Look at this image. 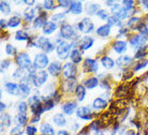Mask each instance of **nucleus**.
<instances>
[{
	"label": "nucleus",
	"instance_id": "nucleus-1",
	"mask_svg": "<svg viewBox=\"0 0 148 135\" xmlns=\"http://www.w3.org/2000/svg\"><path fill=\"white\" fill-rule=\"evenodd\" d=\"M55 51L56 55L60 60H66L67 58H70V54L72 51V44L69 41L62 40L58 36V38L55 40Z\"/></svg>",
	"mask_w": 148,
	"mask_h": 135
},
{
	"label": "nucleus",
	"instance_id": "nucleus-2",
	"mask_svg": "<svg viewBox=\"0 0 148 135\" xmlns=\"http://www.w3.org/2000/svg\"><path fill=\"white\" fill-rule=\"evenodd\" d=\"M30 46H34V47L40 48L41 51L45 53V54H49L54 51L55 49V43H53L51 39L44 37V36H39L34 40L30 41Z\"/></svg>",
	"mask_w": 148,
	"mask_h": 135
},
{
	"label": "nucleus",
	"instance_id": "nucleus-3",
	"mask_svg": "<svg viewBox=\"0 0 148 135\" xmlns=\"http://www.w3.org/2000/svg\"><path fill=\"white\" fill-rule=\"evenodd\" d=\"M27 103L29 105L30 112L34 116H41L42 114L44 113L43 110V101H42V95H30Z\"/></svg>",
	"mask_w": 148,
	"mask_h": 135
},
{
	"label": "nucleus",
	"instance_id": "nucleus-4",
	"mask_svg": "<svg viewBox=\"0 0 148 135\" xmlns=\"http://www.w3.org/2000/svg\"><path fill=\"white\" fill-rule=\"evenodd\" d=\"M58 36L62 40L70 41V42H72V41L76 40V39L79 38V34L75 30V27L73 25L69 24V23H64L62 25H60V31Z\"/></svg>",
	"mask_w": 148,
	"mask_h": 135
},
{
	"label": "nucleus",
	"instance_id": "nucleus-5",
	"mask_svg": "<svg viewBox=\"0 0 148 135\" xmlns=\"http://www.w3.org/2000/svg\"><path fill=\"white\" fill-rule=\"evenodd\" d=\"M14 61L16 63L17 68L27 70V71L31 69L32 66H34V61L31 60L29 54L26 53V51H21V53H18L17 55L15 56Z\"/></svg>",
	"mask_w": 148,
	"mask_h": 135
},
{
	"label": "nucleus",
	"instance_id": "nucleus-6",
	"mask_svg": "<svg viewBox=\"0 0 148 135\" xmlns=\"http://www.w3.org/2000/svg\"><path fill=\"white\" fill-rule=\"evenodd\" d=\"M48 76H49V74L45 70H39V71H36L34 73L31 74L30 78H31V83L34 87L40 88L47 83Z\"/></svg>",
	"mask_w": 148,
	"mask_h": 135
},
{
	"label": "nucleus",
	"instance_id": "nucleus-7",
	"mask_svg": "<svg viewBox=\"0 0 148 135\" xmlns=\"http://www.w3.org/2000/svg\"><path fill=\"white\" fill-rule=\"evenodd\" d=\"M49 64H51V62H49V57L47 56V54L41 51V53H37V54L34 55V66H34L37 71L46 69V68H48Z\"/></svg>",
	"mask_w": 148,
	"mask_h": 135
},
{
	"label": "nucleus",
	"instance_id": "nucleus-8",
	"mask_svg": "<svg viewBox=\"0 0 148 135\" xmlns=\"http://www.w3.org/2000/svg\"><path fill=\"white\" fill-rule=\"evenodd\" d=\"M95 30V24L90 17H83L77 23V31L78 33L88 36Z\"/></svg>",
	"mask_w": 148,
	"mask_h": 135
},
{
	"label": "nucleus",
	"instance_id": "nucleus-9",
	"mask_svg": "<svg viewBox=\"0 0 148 135\" xmlns=\"http://www.w3.org/2000/svg\"><path fill=\"white\" fill-rule=\"evenodd\" d=\"M77 119H81V120H85V121H89L92 120L93 118H96V114L93 113L92 108H90L89 106H79L75 113Z\"/></svg>",
	"mask_w": 148,
	"mask_h": 135
},
{
	"label": "nucleus",
	"instance_id": "nucleus-10",
	"mask_svg": "<svg viewBox=\"0 0 148 135\" xmlns=\"http://www.w3.org/2000/svg\"><path fill=\"white\" fill-rule=\"evenodd\" d=\"M147 42L148 41L140 33H134L132 36H130L129 38V44L131 45V47L136 49V51L147 46Z\"/></svg>",
	"mask_w": 148,
	"mask_h": 135
},
{
	"label": "nucleus",
	"instance_id": "nucleus-11",
	"mask_svg": "<svg viewBox=\"0 0 148 135\" xmlns=\"http://www.w3.org/2000/svg\"><path fill=\"white\" fill-rule=\"evenodd\" d=\"M77 82L76 78H72V79H63L60 84L59 91L63 95H70L72 92H75V89L77 87Z\"/></svg>",
	"mask_w": 148,
	"mask_h": 135
},
{
	"label": "nucleus",
	"instance_id": "nucleus-12",
	"mask_svg": "<svg viewBox=\"0 0 148 135\" xmlns=\"http://www.w3.org/2000/svg\"><path fill=\"white\" fill-rule=\"evenodd\" d=\"M76 74H77V68H76V66H75L74 63H72L71 61L63 63L61 76H62L64 79H72V78H75V77H76Z\"/></svg>",
	"mask_w": 148,
	"mask_h": 135
},
{
	"label": "nucleus",
	"instance_id": "nucleus-13",
	"mask_svg": "<svg viewBox=\"0 0 148 135\" xmlns=\"http://www.w3.org/2000/svg\"><path fill=\"white\" fill-rule=\"evenodd\" d=\"M83 71L84 73H97L99 71V63L98 60L93 58H86L83 62Z\"/></svg>",
	"mask_w": 148,
	"mask_h": 135
},
{
	"label": "nucleus",
	"instance_id": "nucleus-14",
	"mask_svg": "<svg viewBox=\"0 0 148 135\" xmlns=\"http://www.w3.org/2000/svg\"><path fill=\"white\" fill-rule=\"evenodd\" d=\"M116 61V66L119 69H122V71L127 70V68L133 66L134 64V57L129 55H122L115 60Z\"/></svg>",
	"mask_w": 148,
	"mask_h": 135
},
{
	"label": "nucleus",
	"instance_id": "nucleus-15",
	"mask_svg": "<svg viewBox=\"0 0 148 135\" xmlns=\"http://www.w3.org/2000/svg\"><path fill=\"white\" fill-rule=\"evenodd\" d=\"M111 48L118 55H123L128 51V42L125 40H115L112 42Z\"/></svg>",
	"mask_w": 148,
	"mask_h": 135
},
{
	"label": "nucleus",
	"instance_id": "nucleus-16",
	"mask_svg": "<svg viewBox=\"0 0 148 135\" xmlns=\"http://www.w3.org/2000/svg\"><path fill=\"white\" fill-rule=\"evenodd\" d=\"M62 64L59 60H54L47 68L48 74L53 77H59L62 74Z\"/></svg>",
	"mask_w": 148,
	"mask_h": 135
},
{
	"label": "nucleus",
	"instance_id": "nucleus-17",
	"mask_svg": "<svg viewBox=\"0 0 148 135\" xmlns=\"http://www.w3.org/2000/svg\"><path fill=\"white\" fill-rule=\"evenodd\" d=\"M77 102L74 100H69L67 102H63L61 104V110L64 115L68 116H72L74 113H76L77 110Z\"/></svg>",
	"mask_w": 148,
	"mask_h": 135
},
{
	"label": "nucleus",
	"instance_id": "nucleus-18",
	"mask_svg": "<svg viewBox=\"0 0 148 135\" xmlns=\"http://www.w3.org/2000/svg\"><path fill=\"white\" fill-rule=\"evenodd\" d=\"M48 22V15L46 11H42L41 13H39L37 16V19H34L32 23V28L34 29H40L45 26V24Z\"/></svg>",
	"mask_w": 148,
	"mask_h": 135
},
{
	"label": "nucleus",
	"instance_id": "nucleus-19",
	"mask_svg": "<svg viewBox=\"0 0 148 135\" xmlns=\"http://www.w3.org/2000/svg\"><path fill=\"white\" fill-rule=\"evenodd\" d=\"M95 44V39L90 36H84L82 38L81 41H79V44H78V49L82 51H88Z\"/></svg>",
	"mask_w": 148,
	"mask_h": 135
},
{
	"label": "nucleus",
	"instance_id": "nucleus-20",
	"mask_svg": "<svg viewBox=\"0 0 148 135\" xmlns=\"http://www.w3.org/2000/svg\"><path fill=\"white\" fill-rule=\"evenodd\" d=\"M3 87L8 95H13V97H19V84H16L14 82H5Z\"/></svg>",
	"mask_w": 148,
	"mask_h": 135
},
{
	"label": "nucleus",
	"instance_id": "nucleus-21",
	"mask_svg": "<svg viewBox=\"0 0 148 135\" xmlns=\"http://www.w3.org/2000/svg\"><path fill=\"white\" fill-rule=\"evenodd\" d=\"M108 106V100L102 98V97L96 98L92 102V108H93V110H96V112H102V110H105Z\"/></svg>",
	"mask_w": 148,
	"mask_h": 135
},
{
	"label": "nucleus",
	"instance_id": "nucleus-22",
	"mask_svg": "<svg viewBox=\"0 0 148 135\" xmlns=\"http://www.w3.org/2000/svg\"><path fill=\"white\" fill-rule=\"evenodd\" d=\"M52 121L53 123L55 124L56 127H59V128H62V127H66L68 123L67 117L64 116L63 113H56L53 115L52 117Z\"/></svg>",
	"mask_w": 148,
	"mask_h": 135
},
{
	"label": "nucleus",
	"instance_id": "nucleus-23",
	"mask_svg": "<svg viewBox=\"0 0 148 135\" xmlns=\"http://www.w3.org/2000/svg\"><path fill=\"white\" fill-rule=\"evenodd\" d=\"M84 11V5H83V2L82 1H72L69 10H68V13H70L72 15H81Z\"/></svg>",
	"mask_w": 148,
	"mask_h": 135
},
{
	"label": "nucleus",
	"instance_id": "nucleus-24",
	"mask_svg": "<svg viewBox=\"0 0 148 135\" xmlns=\"http://www.w3.org/2000/svg\"><path fill=\"white\" fill-rule=\"evenodd\" d=\"M83 85L85 86L86 89L91 90V89H95V88H97L98 86H100V79L96 76L87 77V78L83 82Z\"/></svg>",
	"mask_w": 148,
	"mask_h": 135
},
{
	"label": "nucleus",
	"instance_id": "nucleus-25",
	"mask_svg": "<svg viewBox=\"0 0 148 135\" xmlns=\"http://www.w3.org/2000/svg\"><path fill=\"white\" fill-rule=\"evenodd\" d=\"M41 134L40 135H56L57 133L55 132V129L49 122H42L40 124V129H39Z\"/></svg>",
	"mask_w": 148,
	"mask_h": 135
},
{
	"label": "nucleus",
	"instance_id": "nucleus-26",
	"mask_svg": "<svg viewBox=\"0 0 148 135\" xmlns=\"http://www.w3.org/2000/svg\"><path fill=\"white\" fill-rule=\"evenodd\" d=\"M111 31H112V27L108 24H104V25L100 26V27H98L96 29V34L98 37L100 38H108L110 34H111Z\"/></svg>",
	"mask_w": 148,
	"mask_h": 135
},
{
	"label": "nucleus",
	"instance_id": "nucleus-27",
	"mask_svg": "<svg viewBox=\"0 0 148 135\" xmlns=\"http://www.w3.org/2000/svg\"><path fill=\"white\" fill-rule=\"evenodd\" d=\"M100 61H101V66L106 70L114 69L115 66H116V61H115L112 57H110V56H108V55L102 56V58H101Z\"/></svg>",
	"mask_w": 148,
	"mask_h": 135
},
{
	"label": "nucleus",
	"instance_id": "nucleus-28",
	"mask_svg": "<svg viewBox=\"0 0 148 135\" xmlns=\"http://www.w3.org/2000/svg\"><path fill=\"white\" fill-rule=\"evenodd\" d=\"M70 60L72 63H74L75 66L76 64H79L82 61H83V53L82 51H79L78 48H74L72 49L70 54Z\"/></svg>",
	"mask_w": 148,
	"mask_h": 135
},
{
	"label": "nucleus",
	"instance_id": "nucleus-29",
	"mask_svg": "<svg viewBox=\"0 0 148 135\" xmlns=\"http://www.w3.org/2000/svg\"><path fill=\"white\" fill-rule=\"evenodd\" d=\"M130 88L131 86L127 84H120L118 87L116 88V91H115V95L117 98H123V97H127L130 92Z\"/></svg>",
	"mask_w": 148,
	"mask_h": 135
},
{
	"label": "nucleus",
	"instance_id": "nucleus-30",
	"mask_svg": "<svg viewBox=\"0 0 148 135\" xmlns=\"http://www.w3.org/2000/svg\"><path fill=\"white\" fill-rule=\"evenodd\" d=\"M24 19L27 23H34L37 19V10L36 8H27L24 11Z\"/></svg>",
	"mask_w": 148,
	"mask_h": 135
},
{
	"label": "nucleus",
	"instance_id": "nucleus-31",
	"mask_svg": "<svg viewBox=\"0 0 148 135\" xmlns=\"http://www.w3.org/2000/svg\"><path fill=\"white\" fill-rule=\"evenodd\" d=\"M57 28H58V25H57V24L53 23L52 21H48V22L45 24L44 27H43L42 32H43L44 36H51V34H53V33L57 30Z\"/></svg>",
	"mask_w": 148,
	"mask_h": 135
},
{
	"label": "nucleus",
	"instance_id": "nucleus-32",
	"mask_svg": "<svg viewBox=\"0 0 148 135\" xmlns=\"http://www.w3.org/2000/svg\"><path fill=\"white\" fill-rule=\"evenodd\" d=\"M12 125V117L10 116V114L3 113L1 115V133L3 134L4 129L10 128Z\"/></svg>",
	"mask_w": 148,
	"mask_h": 135
},
{
	"label": "nucleus",
	"instance_id": "nucleus-33",
	"mask_svg": "<svg viewBox=\"0 0 148 135\" xmlns=\"http://www.w3.org/2000/svg\"><path fill=\"white\" fill-rule=\"evenodd\" d=\"M74 93H75V97H76L78 102H83V101L85 100L86 93H87L85 86H84V85H82V84H78L77 87H76V89H75V92H74Z\"/></svg>",
	"mask_w": 148,
	"mask_h": 135
},
{
	"label": "nucleus",
	"instance_id": "nucleus-34",
	"mask_svg": "<svg viewBox=\"0 0 148 135\" xmlns=\"http://www.w3.org/2000/svg\"><path fill=\"white\" fill-rule=\"evenodd\" d=\"M14 39L18 42H25V41H32L30 34L27 32L26 30H17L15 32Z\"/></svg>",
	"mask_w": 148,
	"mask_h": 135
},
{
	"label": "nucleus",
	"instance_id": "nucleus-35",
	"mask_svg": "<svg viewBox=\"0 0 148 135\" xmlns=\"http://www.w3.org/2000/svg\"><path fill=\"white\" fill-rule=\"evenodd\" d=\"M68 12H60V13H56V14H52L51 15V21L55 24H64V19L67 17Z\"/></svg>",
	"mask_w": 148,
	"mask_h": 135
},
{
	"label": "nucleus",
	"instance_id": "nucleus-36",
	"mask_svg": "<svg viewBox=\"0 0 148 135\" xmlns=\"http://www.w3.org/2000/svg\"><path fill=\"white\" fill-rule=\"evenodd\" d=\"M27 75H29V73H28V71H27V70L17 68V69H15L14 72L12 73V78H13V79H17V80L21 82V80H22L24 77H26Z\"/></svg>",
	"mask_w": 148,
	"mask_h": 135
},
{
	"label": "nucleus",
	"instance_id": "nucleus-37",
	"mask_svg": "<svg viewBox=\"0 0 148 135\" xmlns=\"http://www.w3.org/2000/svg\"><path fill=\"white\" fill-rule=\"evenodd\" d=\"M22 25V17L19 15H13L8 21V27L10 28H17Z\"/></svg>",
	"mask_w": 148,
	"mask_h": 135
},
{
	"label": "nucleus",
	"instance_id": "nucleus-38",
	"mask_svg": "<svg viewBox=\"0 0 148 135\" xmlns=\"http://www.w3.org/2000/svg\"><path fill=\"white\" fill-rule=\"evenodd\" d=\"M29 120V118L27 115H23V114H17L16 116L14 117V122L16 125H21V127H24V125H28L27 122Z\"/></svg>",
	"mask_w": 148,
	"mask_h": 135
},
{
	"label": "nucleus",
	"instance_id": "nucleus-39",
	"mask_svg": "<svg viewBox=\"0 0 148 135\" xmlns=\"http://www.w3.org/2000/svg\"><path fill=\"white\" fill-rule=\"evenodd\" d=\"M99 10H100L99 3H89L88 2L87 5H85V12L88 15H96Z\"/></svg>",
	"mask_w": 148,
	"mask_h": 135
},
{
	"label": "nucleus",
	"instance_id": "nucleus-40",
	"mask_svg": "<svg viewBox=\"0 0 148 135\" xmlns=\"http://www.w3.org/2000/svg\"><path fill=\"white\" fill-rule=\"evenodd\" d=\"M135 12V11H134ZM134 12H131V11H128V10H126L123 7H121L120 9L118 10V12L116 13V14H113V15H116L117 17H118L120 21H125V19H127L128 17H130L131 16V13H134Z\"/></svg>",
	"mask_w": 148,
	"mask_h": 135
},
{
	"label": "nucleus",
	"instance_id": "nucleus-41",
	"mask_svg": "<svg viewBox=\"0 0 148 135\" xmlns=\"http://www.w3.org/2000/svg\"><path fill=\"white\" fill-rule=\"evenodd\" d=\"M148 66V59H142L138 60L136 63H134L132 66V71L133 72H137V71H141V70L145 69Z\"/></svg>",
	"mask_w": 148,
	"mask_h": 135
},
{
	"label": "nucleus",
	"instance_id": "nucleus-42",
	"mask_svg": "<svg viewBox=\"0 0 148 135\" xmlns=\"http://www.w3.org/2000/svg\"><path fill=\"white\" fill-rule=\"evenodd\" d=\"M28 108H29V105L28 103L25 102V101H19L16 105V110H17V114H23V115H27L28 113Z\"/></svg>",
	"mask_w": 148,
	"mask_h": 135
},
{
	"label": "nucleus",
	"instance_id": "nucleus-43",
	"mask_svg": "<svg viewBox=\"0 0 148 135\" xmlns=\"http://www.w3.org/2000/svg\"><path fill=\"white\" fill-rule=\"evenodd\" d=\"M108 22V24L110 26H116V27H119V28H122L123 27V24H122V22L120 21V19L116 16V15H113L112 14L110 17H108V19L106 21Z\"/></svg>",
	"mask_w": 148,
	"mask_h": 135
},
{
	"label": "nucleus",
	"instance_id": "nucleus-44",
	"mask_svg": "<svg viewBox=\"0 0 148 135\" xmlns=\"http://www.w3.org/2000/svg\"><path fill=\"white\" fill-rule=\"evenodd\" d=\"M0 12L4 16L11 14V5L9 4L8 1H0Z\"/></svg>",
	"mask_w": 148,
	"mask_h": 135
},
{
	"label": "nucleus",
	"instance_id": "nucleus-45",
	"mask_svg": "<svg viewBox=\"0 0 148 135\" xmlns=\"http://www.w3.org/2000/svg\"><path fill=\"white\" fill-rule=\"evenodd\" d=\"M148 55V46H145V47L138 49V51H135V55H134V59L136 60H142L144 59V57Z\"/></svg>",
	"mask_w": 148,
	"mask_h": 135
},
{
	"label": "nucleus",
	"instance_id": "nucleus-46",
	"mask_svg": "<svg viewBox=\"0 0 148 135\" xmlns=\"http://www.w3.org/2000/svg\"><path fill=\"white\" fill-rule=\"evenodd\" d=\"M4 51H5V54H7L8 56H11V57H13V56H16L18 53H17V49H16V47H15L13 44L11 43H8L7 45H5V47H4Z\"/></svg>",
	"mask_w": 148,
	"mask_h": 135
},
{
	"label": "nucleus",
	"instance_id": "nucleus-47",
	"mask_svg": "<svg viewBox=\"0 0 148 135\" xmlns=\"http://www.w3.org/2000/svg\"><path fill=\"white\" fill-rule=\"evenodd\" d=\"M121 5L126 10L128 11H131V12H134L135 11V1H132V0H123L121 2Z\"/></svg>",
	"mask_w": 148,
	"mask_h": 135
},
{
	"label": "nucleus",
	"instance_id": "nucleus-48",
	"mask_svg": "<svg viewBox=\"0 0 148 135\" xmlns=\"http://www.w3.org/2000/svg\"><path fill=\"white\" fill-rule=\"evenodd\" d=\"M96 15L100 19H102V21H108V17L111 16V15H110V12L106 11L105 9H100V10L98 11V13H97Z\"/></svg>",
	"mask_w": 148,
	"mask_h": 135
},
{
	"label": "nucleus",
	"instance_id": "nucleus-49",
	"mask_svg": "<svg viewBox=\"0 0 148 135\" xmlns=\"http://www.w3.org/2000/svg\"><path fill=\"white\" fill-rule=\"evenodd\" d=\"M25 133H26V135H37L38 128L34 124H28L25 128Z\"/></svg>",
	"mask_w": 148,
	"mask_h": 135
},
{
	"label": "nucleus",
	"instance_id": "nucleus-50",
	"mask_svg": "<svg viewBox=\"0 0 148 135\" xmlns=\"http://www.w3.org/2000/svg\"><path fill=\"white\" fill-rule=\"evenodd\" d=\"M42 8L44 9V11H51V10H54V9H56L55 2H54L53 0H46V1L43 2Z\"/></svg>",
	"mask_w": 148,
	"mask_h": 135
},
{
	"label": "nucleus",
	"instance_id": "nucleus-51",
	"mask_svg": "<svg viewBox=\"0 0 148 135\" xmlns=\"http://www.w3.org/2000/svg\"><path fill=\"white\" fill-rule=\"evenodd\" d=\"M11 63L12 62L10 59H3V60L1 61V74H3L4 72L10 68Z\"/></svg>",
	"mask_w": 148,
	"mask_h": 135
},
{
	"label": "nucleus",
	"instance_id": "nucleus-52",
	"mask_svg": "<svg viewBox=\"0 0 148 135\" xmlns=\"http://www.w3.org/2000/svg\"><path fill=\"white\" fill-rule=\"evenodd\" d=\"M57 3L59 4L58 7L61 8V9H63V10H69V8H70L71 3H72V1H67V0H59V1H57Z\"/></svg>",
	"mask_w": 148,
	"mask_h": 135
},
{
	"label": "nucleus",
	"instance_id": "nucleus-53",
	"mask_svg": "<svg viewBox=\"0 0 148 135\" xmlns=\"http://www.w3.org/2000/svg\"><path fill=\"white\" fill-rule=\"evenodd\" d=\"M23 127L21 125H14L13 128L11 129V131H10V135H18L21 134L23 132Z\"/></svg>",
	"mask_w": 148,
	"mask_h": 135
},
{
	"label": "nucleus",
	"instance_id": "nucleus-54",
	"mask_svg": "<svg viewBox=\"0 0 148 135\" xmlns=\"http://www.w3.org/2000/svg\"><path fill=\"white\" fill-rule=\"evenodd\" d=\"M71 131L72 132H77L78 130L81 131L82 129H81V124L78 123V122H73V125L71 124Z\"/></svg>",
	"mask_w": 148,
	"mask_h": 135
},
{
	"label": "nucleus",
	"instance_id": "nucleus-55",
	"mask_svg": "<svg viewBox=\"0 0 148 135\" xmlns=\"http://www.w3.org/2000/svg\"><path fill=\"white\" fill-rule=\"evenodd\" d=\"M8 27V22L5 21L4 19H0V28L1 30H4L5 31V28Z\"/></svg>",
	"mask_w": 148,
	"mask_h": 135
},
{
	"label": "nucleus",
	"instance_id": "nucleus-56",
	"mask_svg": "<svg viewBox=\"0 0 148 135\" xmlns=\"http://www.w3.org/2000/svg\"><path fill=\"white\" fill-rule=\"evenodd\" d=\"M40 121H41V116H34L31 119H30V122H31V124L38 123V122H40Z\"/></svg>",
	"mask_w": 148,
	"mask_h": 135
},
{
	"label": "nucleus",
	"instance_id": "nucleus-57",
	"mask_svg": "<svg viewBox=\"0 0 148 135\" xmlns=\"http://www.w3.org/2000/svg\"><path fill=\"white\" fill-rule=\"evenodd\" d=\"M137 3L142 4V7L144 8L145 10L148 12V0H143V1H138Z\"/></svg>",
	"mask_w": 148,
	"mask_h": 135
},
{
	"label": "nucleus",
	"instance_id": "nucleus-58",
	"mask_svg": "<svg viewBox=\"0 0 148 135\" xmlns=\"http://www.w3.org/2000/svg\"><path fill=\"white\" fill-rule=\"evenodd\" d=\"M142 82H143V85L148 88V72L145 74L144 76H143V79H142Z\"/></svg>",
	"mask_w": 148,
	"mask_h": 135
},
{
	"label": "nucleus",
	"instance_id": "nucleus-59",
	"mask_svg": "<svg viewBox=\"0 0 148 135\" xmlns=\"http://www.w3.org/2000/svg\"><path fill=\"white\" fill-rule=\"evenodd\" d=\"M104 4H105L106 7L112 8V7H114L115 4H116V2H115V1H111V0H108V1H104Z\"/></svg>",
	"mask_w": 148,
	"mask_h": 135
},
{
	"label": "nucleus",
	"instance_id": "nucleus-60",
	"mask_svg": "<svg viewBox=\"0 0 148 135\" xmlns=\"http://www.w3.org/2000/svg\"><path fill=\"white\" fill-rule=\"evenodd\" d=\"M56 135H70V134H69V132L67 130H59Z\"/></svg>",
	"mask_w": 148,
	"mask_h": 135
},
{
	"label": "nucleus",
	"instance_id": "nucleus-61",
	"mask_svg": "<svg viewBox=\"0 0 148 135\" xmlns=\"http://www.w3.org/2000/svg\"><path fill=\"white\" fill-rule=\"evenodd\" d=\"M0 107H1V108H0L1 113L3 114L4 110H7V104H5V103H3V102H1V103H0Z\"/></svg>",
	"mask_w": 148,
	"mask_h": 135
},
{
	"label": "nucleus",
	"instance_id": "nucleus-62",
	"mask_svg": "<svg viewBox=\"0 0 148 135\" xmlns=\"http://www.w3.org/2000/svg\"><path fill=\"white\" fill-rule=\"evenodd\" d=\"M126 135H137V134L135 133V131H133V130H129V131L126 132Z\"/></svg>",
	"mask_w": 148,
	"mask_h": 135
},
{
	"label": "nucleus",
	"instance_id": "nucleus-63",
	"mask_svg": "<svg viewBox=\"0 0 148 135\" xmlns=\"http://www.w3.org/2000/svg\"><path fill=\"white\" fill-rule=\"evenodd\" d=\"M95 135H104L103 130H102V129H101V130H98L97 132H95Z\"/></svg>",
	"mask_w": 148,
	"mask_h": 135
}]
</instances>
